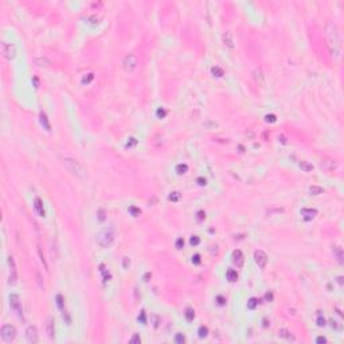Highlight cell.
<instances>
[{
  "mask_svg": "<svg viewBox=\"0 0 344 344\" xmlns=\"http://www.w3.org/2000/svg\"><path fill=\"white\" fill-rule=\"evenodd\" d=\"M325 31H327L329 45L332 47L333 57H336V59H340V55H342V38H340V32L337 30L336 24L328 23L327 27H325Z\"/></svg>",
  "mask_w": 344,
  "mask_h": 344,
  "instance_id": "obj_1",
  "label": "cell"
},
{
  "mask_svg": "<svg viewBox=\"0 0 344 344\" xmlns=\"http://www.w3.org/2000/svg\"><path fill=\"white\" fill-rule=\"evenodd\" d=\"M116 241V230L113 226H106L97 234V243L102 249H108Z\"/></svg>",
  "mask_w": 344,
  "mask_h": 344,
  "instance_id": "obj_2",
  "label": "cell"
},
{
  "mask_svg": "<svg viewBox=\"0 0 344 344\" xmlns=\"http://www.w3.org/2000/svg\"><path fill=\"white\" fill-rule=\"evenodd\" d=\"M62 163H63L65 168H66L73 176H75L77 179H85L86 178L85 167H83L78 160L70 159V157H63V159H62Z\"/></svg>",
  "mask_w": 344,
  "mask_h": 344,
  "instance_id": "obj_3",
  "label": "cell"
},
{
  "mask_svg": "<svg viewBox=\"0 0 344 344\" xmlns=\"http://www.w3.org/2000/svg\"><path fill=\"white\" fill-rule=\"evenodd\" d=\"M0 335H2V339L4 342H14L15 337H16V328L11 324H4L0 329Z\"/></svg>",
  "mask_w": 344,
  "mask_h": 344,
  "instance_id": "obj_4",
  "label": "cell"
},
{
  "mask_svg": "<svg viewBox=\"0 0 344 344\" xmlns=\"http://www.w3.org/2000/svg\"><path fill=\"white\" fill-rule=\"evenodd\" d=\"M2 55L7 61H12L16 57V48H15L14 43L10 42H2Z\"/></svg>",
  "mask_w": 344,
  "mask_h": 344,
  "instance_id": "obj_5",
  "label": "cell"
},
{
  "mask_svg": "<svg viewBox=\"0 0 344 344\" xmlns=\"http://www.w3.org/2000/svg\"><path fill=\"white\" fill-rule=\"evenodd\" d=\"M8 268H10V272H8V285H15L18 282V272H16V265H15V259L12 255L8 257Z\"/></svg>",
  "mask_w": 344,
  "mask_h": 344,
  "instance_id": "obj_6",
  "label": "cell"
},
{
  "mask_svg": "<svg viewBox=\"0 0 344 344\" xmlns=\"http://www.w3.org/2000/svg\"><path fill=\"white\" fill-rule=\"evenodd\" d=\"M137 66V57L135 54H128L122 59V67L125 71H133Z\"/></svg>",
  "mask_w": 344,
  "mask_h": 344,
  "instance_id": "obj_7",
  "label": "cell"
},
{
  "mask_svg": "<svg viewBox=\"0 0 344 344\" xmlns=\"http://www.w3.org/2000/svg\"><path fill=\"white\" fill-rule=\"evenodd\" d=\"M26 337H27V342L31 343V344L38 343V340H39L38 328H36L35 325H28L27 329H26Z\"/></svg>",
  "mask_w": 344,
  "mask_h": 344,
  "instance_id": "obj_8",
  "label": "cell"
},
{
  "mask_svg": "<svg viewBox=\"0 0 344 344\" xmlns=\"http://www.w3.org/2000/svg\"><path fill=\"white\" fill-rule=\"evenodd\" d=\"M254 261H255L259 269H265L266 263H268V255L262 250H255L254 252Z\"/></svg>",
  "mask_w": 344,
  "mask_h": 344,
  "instance_id": "obj_9",
  "label": "cell"
},
{
  "mask_svg": "<svg viewBox=\"0 0 344 344\" xmlns=\"http://www.w3.org/2000/svg\"><path fill=\"white\" fill-rule=\"evenodd\" d=\"M34 211H35L36 215L42 216V218L46 215L45 207H43V202H42V199L39 196H36L35 199H34Z\"/></svg>",
  "mask_w": 344,
  "mask_h": 344,
  "instance_id": "obj_10",
  "label": "cell"
},
{
  "mask_svg": "<svg viewBox=\"0 0 344 344\" xmlns=\"http://www.w3.org/2000/svg\"><path fill=\"white\" fill-rule=\"evenodd\" d=\"M243 262H245V257H243V253L241 252L239 249L234 250L233 252V263L237 268H242L243 266Z\"/></svg>",
  "mask_w": 344,
  "mask_h": 344,
  "instance_id": "obj_11",
  "label": "cell"
},
{
  "mask_svg": "<svg viewBox=\"0 0 344 344\" xmlns=\"http://www.w3.org/2000/svg\"><path fill=\"white\" fill-rule=\"evenodd\" d=\"M10 305L14 311H16L19 315H22V304H20V300H19V296L18 294H11L10 296Z\"/></svg>",
  "mask_w": 344,
  "mask_h": 344,
  "instance_id": "obj_12",
  "label": "cell"
},
{
  "mask_svg": "<svg viewBox=\"0 0 344 344\" xmlns=\"http://www.w3.org/2000/svg\"><path fill=\"white\" fill-rule=\"evenodd\" d=\"M320 165H321V168L325 169V171H328V172H332L337 168V163L332 159H323Z\"/></svg>",
  "mask_w": 344,
  "mask_h": 344,
  "instance_id": "obj_13",
  "label": "cell"
},
{
  "mask_svg": "<svg viewBox=\"0 0 344 344\" xmlns=\"http://www.w3.org/2000/svg\"><path fill=\"white\" fill-rule=\"evenodd\" d=\"M222 42L225 46H227L229 48H234V39H233V34L230 31H226L222 35Z\"/></svg>",
  "mask_w": 344,
  "mask_h": 344,
  "instance_id": "obj_14",
  "label": "cell"
},
{
  "mask_svg": "<svg viewBox=\"0 0 344 344\" xmlns=\"http://www.w3.org/2000/svg\"><path fill=\"white\" fill-rule=\"evenodd\" d=\"M278 336L280 337H282V339H285V340H288V342H294V336L292 333H290V331L289 329H286V328H281L280 331H278Z\"/></svg>",
  "mask_w": 344,
  "mask_h": 344,
  "instance_id": "obj_15",
  "label": "cell"
},
{
  "mask_svg": "<svg viewBox=\"0 0 344 344\" xmlns=\"http://www.w3.org/2000/svg\"><path fill=\"white\" fill-rule=\"evenodd\" d=\"M39 120H41V124H42L43 129H46L47 132H50L51 131V125H50V121H48V119H47V114H46L45 112H41Z\"/></svg>",
  "mask_w": 344,
  "mask_h": 344,
  "instance_id": "obj_16",
  "label": "cell"
},
{
  "mask_svg": "<svg viewBox=\"0 0 344 344\" xmlns=\"http://www.w3.org/2000/svg\"><path fill=\"white\" fill-rule=\"evenodd\" d=\"M316 214H317V210H312V209H304L301 210V215L304 216V219L305 221H311L312 218H315Z\"/></svg>",
  "mask_w": 344,
  "mask_h": 344,
  "instance_id": "obj_17",
  "label": "cell"
},
{
  "mask_svg": "<svg viewBox=\"0 0 344 344\" xmlns=\"http://www.w3.org/2000/svg\"><path fill=\"white\" fill-rule=\"evenodd\" d=\"M34 62H35V65H38L39 67H50L51 66V62L46 57H36L35 59H34Z\"/></svg>",
  "mask_w": 344,
  "mask_h": 344,
  "instance_id": "obj_18",
  "label": "cell"
},
{
  "mask_svg": "<svg viewBox=\"0 0 344 344\" xmlns=\"http://www.w3.org/2000/svg\"><path fill=\"white\" fill-rule=\"evenodd\" d=\"M46 331H47L48 337H50V339H54L55 329H54V320H52V317H50L47 320V324H46Z\"/></svg>",
  "mask_w": 344,
  "mask_h": 344,
  "instance_id": "obj_19",
  "label": "cell"
},
{
  "mask_svg": "<svg viewBox=\"0 0 344 344\" xmlns=\"http://www.w3.org/2000/svg\"><path fill=\"white\" fill-rule=\"evenodd\" d=\"M332 253H333V255L336 257L337 262H339V263H343V257H344V254H343V249H342V247H340V246H333Z\"/></svg>",
  "mask_w": 344,
  "mask_h": 344,
  "instance_id": "obj_20",
  "label": "cell"
},
{
  "mask_svg": "<svg viewBox=\"0 0 344 344\" xmlns=\"http://www.w3.org/2000/svg\"><path fill=\"white\" fill-rule=\"evenodd\" d=\"M299 167L301 168V171H304V172H311V171H313V164H311L309 162H300L299 163Z\"/></svg>",
  "mask_w": 344,
  "mask_h": 344,
  "instance_id": "obj_21",
  "label": "cell"
},
{
  "mask_svg": "<svg viewBox=\"0 0 344 344\" xmlns=\"http://www.w3.org/2000/svg\"><path fill=\"white\" fill-rule=\"evenodd\" d=\"M226 277H227V280L230 281V282H235V281L238 280L237 270H234V269H229V270L226 272Z\"/></svg>",
  "mask_w": 344,
  "mask_h": 344,
  "instance_id": "obj_22",
  "label": "cell"
},
{
  "mask_svg": "<svg viewBox=\"0 0 344 344\" xmlns=\"http://www.w3.org/2000/svg\"><path fill=\"white\" fill-rule=\"evenodd\" d=\"M309 192H311V195L317 196V195H321L324 192V188L320 187V185H311V187H309Z\"/></svg>",
  "mask_w": 344,
  "mask_h": 344,
  "instance_id": "obj_23",
  "label": "cell"
},
{
  "mask_svg": "<svg viewBox=\"0 0 344 344\" xmlns=\"http://www.w3.org/2000/svg\"><path fill=\"white\" fill-rule=\"evenodd\" d=\"M211 73H212L214 77H218V78H221V77L225 75V71H223V69L219 66H214L211 69Z\"/></svg>",
  "mask_w": 344,
  "mask_h": 344,
  "instance_id": "obj_24",
  "label": "cell"
},
{
  "mask_svg": "<svg viewBox=\"0 0 344 344\" xmlns=\"http://www.w3.org/2000/svg\"><path fill=\"white\" fill-rule=\"evenodd\" d=\"M187 171H188L187 164H178V165H176V172H178L179 175H184V173H187Z\"/></svg>",
  "mask_w": 344,
  "mask_h": 344,
  "instance_id": "obj_25",
  "label": "cell"
},
{
  "mask_svg": "<svg viewBox=\"0 0 344 344\" xmlns=\"http://www.w3.org/2000/svg\"><path fill=\"white\" fill-rule=\"evenodd\" d=\"M254 79H255L257 82H259V83L263 82V74H262L261 69H257L255 71H254Z\"/></svg>",
  "mask_w": 344,
  "mask_h": 344,
  "instance_id": "obj_26",
  "label": "cell"
},
{
  "mask_svg": "<svg viewBox=\"0 0 344 344\" xmlns=\"http://www.w3.org/2000/svg\"><path fill=\"white\" fill-rule=\"evenodd\" d=\"M93 79H94V74H93V73H88V74H85V75H83L82 83H83V85H88V83H90Z\"/></svg>",
  "mask_w": 344,
  "mask_h": 344,
  "instance_id": "obj_27",
  "label": "cell"
},
{
  "mask_svg": "<svg viewBox=\"0 0 344 344\" xmlns=\"http://www.w3.org/2000/svg\"><path fill=\"white\" fill-rule=\"evenodd\" d=\"M258 305V300L255 299V297H252V299L247 301V309H255V306Z\"/></svg>",
  "mask_w": 344,
  "mask_h": 344,
  "instance_id": "obj_28",
  "label": "cell"
},
{
  "mask_svg": "<svg viewBox=\"0 0 344 344\" xmlns=\"http://www.w3.org/2000/svg\"><path fill=\"white\" fill-rule=\"evenodd\" d=\"M185 319H187V321H192L195 319V311L192 308H188L185 311Z\"/></svg>",
  "mask_w": 344,
  "mask_h": 344,
  "instance_id": "obj_29",
  "label": "cell"
},
{
  "mask_svg": "<svg viewBox=\"0 0 344 344\" xmlns=\"http://www.w3.org/2000/svg\"><path fill=\"white\" fill-rule=\"evenodd\" d=\"M180 198H182L180 194L176 192V191H175V192H171V195H169V200L173 202V203H178L179 200H180Z\"/></svg>",
  "mask_w": 344,
  "mask_h": 344,
  "instance_id": "obj_30",
  "label": "cell"
},
{
  "mask_svg": "<svg viewBox=\"0 0 344 344\" xmlns=\"http://www.w3.org/2000/svg\"><path fill=\"white\" fill-rule=\"evenodd\" d=\"M207 335H209V328L202 325V327L199 328V337L203 339V337H207Z\"/></svg>",
  "mask_w": 344,
  "mask_h": 344,
  "instance_id": "obj_31",
  "label": "cell"
},
{
  "mask_svg": "<svg viewBox=\"0 0 344 344\" xmlns=\"http://www.w3.org/2000/svg\"><path fill=\"white\" fill-rule=\"evenodd\" d=\"M316 323H317V325L319 327H324L325 325V319H324V316L319 312L317 313V319H316Z\"/></svg>",
  "mask_w": 344,
  "mask_h": 344,
  "instance_id": "obj_32",
  "label": "cell"
},
{
  "mask_svg": "<svg viewBox=\"0 0 344 344\" xmlns=\"http://www.w3.org/2000/svg\"><path fill=\"white\" fill-rule=\"evenodd\" d=\"M57 305H58V308H59L61 311H65V309H63V297H62L61 294H58V296H57Z\"/></svg>",
  "mask_w": 344,
  "mask_h": 344,
  "instance_id": "obj_33",
  "label": "cell"
},
{
  "mask_svg": "<svg viewBox=\"0 0 344 344\" xmlns=\"http://www.w3.org/2000/svg\"><path fill=\"white\" fill-rule=\"evenodd\" d=\"M156 114H157V117H159V119H164V117L167 116V110L164 109V108H159V109H157V112H156Z\"/></svg>",
  "mask_w": 344,
  "mask_h": 344,
  "instance_id": "obj_34",
  "label": "cell"
},
{
  "mask_svg": "<svg viewBox=\"0 0 344 344\" xmlns=\"http://www.w3.org/2000/svg\"><path fill=\"white\" fill-rule=\"evenodd\" d=\"M265 121H266V122L273 124V122L277 121V119H276L274 114H266V116H265Z\"/></svg>",
  "mask_w": 344,
  "mask_h": 344,
  "instance_id": "obj_35",
  "label": "cell"
},
{
  "mask_svg": "<svg viewBox=\"0 0 344 344\" xmlns=\"http://www.w3.org/2000/svg\"><path fill=\"white\" fill-rule=\"evenodd\" d=\"M139 321H141V324H147V315L144 311H141L139 315Z\"/></svg>",
  "mask_w": 344,
  "mask_h": 344,
  "instance_id": "obj_36",
  "label": "cell"
},
{
  "mask_svg": "<svg viewBox=\"0 0 344 344\" xmlns=\"http://www.w3.org/2000/svg\"><path fill=\"white\" fill-rule=\"evenodd\" d=\"M175 342H176V343H184V342H185L184 335H183V333H178V335L175 336Z\"/></svg>",
  "mask_w": 344,
  "mask_h": 344,
  "instance_id": "obj_37",
  "label": "cell"
},
{
  "mask_svg": "<svg viewBox=\"0 0 344 344\" xmlns=\"http://www.w3.org/2000/svg\"><path fill=\"white\" fill-rule=\"evenodd\" d=\"M199 242H200V238L196 237V235H194V237L191 238V241H190V243L192 245V246H196V245H199Z\"/></svg>",
  "mask_w": 344,
  "mask_h": 344,
  "instance_id": "obj_38",
  "label": "cell"
},
{
  "mask_svg": "<svg viewBox=\"0 0 344 344\" xmlns=\"http://www.w3.org/2000/svg\"><path fill=\"white\" fill-rule=\"evenodd\" d=\"M136 144H137V140H136V139H133V137H131V139L128 140V142H126V147H128V148H132V147H135Z\"/></svg>",
  "mask_w": 344,
  "mask_h": 344,
  "instance_id": "obj_39",
  "label": "cell"
},
{
  "mask_svg": "<svg viewBox=\"0 0 344 344\" xmlns=\"http://www.w3.org/2000/svg\"><path fill=\"white\" fill-rule=\"evenodd\" d=\"M129 211L132 212V215H133V216H139V215H140V212H141L140 210H139V209H136L135 206H132L131 209H129Z\"/></svg>",
  "mask_w": 344,
  "mask_h": 344,
  "instance_id": "obj_40",
  "label": "cell"
},
{
  "mask_svg": "<svg viewBox=\"0 0 344 344\" xmlns=\"http://www.w3.org/2000/svg\"><path fill=\"white\" fill-rule=\"evenodd\" d=\"M131 343H139V344H140V343H141L140 336H139L137 333H135V335L132 336V339H131Z\"/></svg>",
  "mask_w": 344,
  "mask_h": 344,
  "instance_id": "obj_41",
  "label": "cell"
},
{
  "mask_svg": "<svg viewBox=\"0 0 344 344\" xmlns=\"http://www.w3.org/2000/svg\"><path fill=\"white\" fill-rule=\"evenodd\" d=\"M176 247H178V249L184 247V239H183V238H178V241H176Z\"/></svg>",
  "mask_w": 344,
  "mask_h": 344,
  "instance_id": "obj_42",
  "label": "cell"
},
{
  "mask_svg": "<svg viewBox=\"0 0 344 344\" xmlns=\"http://www.w3.org/2000/svg\"><path fill=\"white\" fill-rule=\"evenodd\" d=\"M316 343H319V344H325V343H327V339H325V337H323V336H319V337H316Z\"/></svg>",
  "mask_w": 344,
  "mask_h": 344,
  "instance_id": "obj_43",
  "label": "cell"
},
{
  "mask_svg": "<svg viewBox=\"0 0 344 344\" xmlns=\"http://www.w3.org/2000/svg\"><path fill=\"white\" fill-rule=\"evenodd\" d=\"M192 262L196 263V265H199V263H200V255H199V254H195V255L192 257Z\"/></svg>",
  "mask_w": 344,
  "mask_h": 344,
  "instance_id": "obj_44",
  "label": "cell"
},
{
  "mask_svg": "<svg viewBox=\"0 0 344 344\" xmlns=\"http://www.w3.org/2000/svg\"><path fill=\"white\" fill-rule=\"evenodd\" d=\"M216 300H218V304H219V305H225V304H226L225 297H222V296H218V297H216Z\"/></svg>",
  "mask_w": 344,
  "mask_h": 344,
  "instance_id": "obj_45",
  "label": "cell"
},
{
  "mask_svg": "<svg viewBox=\"0 0 344 344\" xmlns=\"http://www.w3.org/2000/svg\"><path fill=\"white\" fill-rule=\"evenodd\" d=\"M204 218H206V214H204L203 211H199V212H198V219H199V221H203Z\"/></svg>",
  "mask_w": 344,
  "mask_h": 344,
  "instance_id": "obj_46",
  "label": "cell"
},
{
  "mask_svg": "<svg viewBox=\"0 0 344 344\" xmlns=\"http://www.w3.org/2000/svg\"><path fill=\"white\" fill-rule=\"evenodd\" d=\"M198 183H199V185H206L207 180H206V179H203V178H199V179H198Z\"/></svg>",
  "mask_w": 344,
  "mask_h": 344,
  "instance_id": "obj_47",
  "label": "cell"
},
{
  "mask_svg": "<svg viewBox=\"0 0 344 344\" xmlns=\"http://www.w3.org/2000/svg\"><path fill=\"white\" fill-rule=\"evenodd\" d=\"M129 265H131V262H128V258H126V257H124V268L126 269Z\"/></svg>",
  "mask_w": 344,
  "mask_h": 344,
  "instance_id": "obj_48",
  "label": "cell"
}]
</instances>
